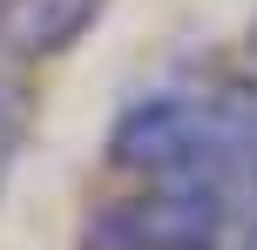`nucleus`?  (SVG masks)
Wrapping results in <instances>:
<instances>
[{
    "label": "nucleus",
    "mask_w": 257,
    "mask_h": 250,
    "mask_svg": "<svg viewBox=\"0 0 257 250\" xmlns=\"http://www.w3.org/2000/svg\"><path fill=\"white\" fill-rule=\"evenodd\" d=\"M244 54H250V68H257V14H250V27H244Z\"/></svg>",
    "instance_id": "obj_3"
},
{
    "label": "nucleus",
    "mask_w": 257,
    "mask_h": 250,
    "mask_svg": "<svg viewBox=\"0 0 257 250\" xmlns=\"http://www.w3.org/2000/svg\"><path fill=\"white\" fill-rule=\"evenodd\" d=\"M108 0H0V54L21 68L61 61L102 27Z\"/></svg>",
    "instance_id": "obj_1"
},
{
    "label": "nucleus",
    "mask_w": 257,
    "mask_h": 250,
    "mask_svg": "<svg viewBox=\"0 0 257 250\" xmlns=\"http://www.w3.org/2000/svg\"><path fill=\"white\" fill-rule=\"evenodd\" d=\"M190 250H217V243H190Z\"/></svg>",
    "instance_id": "obj_4"
},
{
    "label": "nucleus",
    "mask_w": 257,
    "mask_h": 250,
    "mask_svg": "<svg viewBox=\"0 0 257 250\" xmlns=\"http://www.w3.org/2000/svg\"><path fill=\"white\" fill-rule=\"evenodd\" d=\"M27 135H34V68L0 54V196H7L14 169H21Z\"/></svg>",
    "instance_id": "obj_2"
}]
</instances>
